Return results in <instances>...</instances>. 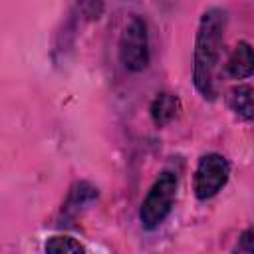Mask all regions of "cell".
<instances>
[{
    "label": "cell",
    "mask_w": 254,
    "mask_h": 254,
    "mask_svg": "<svg viewBox=\"0 0 254 254\" xmlns=\"http://www.w3.org/2000/svg\"><path fill=\"white\" fill-rule=\"evenodd\" d=\"M44 250L50 254H81L85 252L83 244L71 236H64V234H56L52 238H48V242L44 244Z\"/></svg>",
    "instance_id": "9"
},
{
    "label": "cell",
    "mask_w": 254,
    "mask_h": 254,
    "mask_svg": "<svg viewBox=\"0 0 254 254\" xmlns=\"http://www.w3.org/2000/svg\"><path fill=\"white\" fill-rule=\"evenodd\" d=\"M77 8L85 20H99L105 10V0H77Z\"/></svg>",
    "instance_id": "10"
},
{
    "label": "cell",
    "mask_w": 254,
    "mask_h": 254,
    "mask_svg": "<svg viewBox=\"0 0 254 254\" xmlns=\"http://www.w3.org/2000/svg\"><path fill=\"white\" fill-rule=\"evenodd\" d=\"M234 254H254V228H246L242 230V234L238 236L236 244L232 246Z\"/></svg>",
    "instance_id": "11"
},
{
    "label": "cell",
    "mask_w": 254,
    "mask_h": 254,
    "mask_svg": "<svg viewBox=\"0 0 254 254\" xmlns=\"http://www.w3.org/2000/svg\"><path fill=\"white\" fill-rule=\"evenodd\" d=\"M228 109L242 121H254V87L240 83L228 91Z\"/></svg>",
    "instance_id": "8"
},
{
    "label": "cell",
    "mask_w": 254,
    "mask_h": 254,
    "mask_svg": "<svg viewBox=\"0 0 254 254\" xmlns=\"http://www.w3.org/2000/svg\"><path fill=\"white\" fill-rule=\"evenodd\" d=\"M226 73L232 79H248L254 75V46L240 40L226 60Z\"/></svg>",
    "instance_id": "6"
},
{
    "label": "cell",
    "mask_w": 254,
    "mask_h": 254,
    "mask_svg": "<svg viewBox=\"0 0 254 254\" xmlns=\"http://www.w3.org/2000/svg\"><path fill=\"white\" fill-rule=\"evenodd\" d=\"M226 22H228L226 10L208 8L202 12L196 26L194 50H192V83L196 91L208 101H214L216 97L214 75L220 62Z\"/></svg>",
    "instance_id": "1"
},
{
    "label": "cell",
    "mask_w": 254,
    "mask_h": 254,
    "mask_svg": "<svg viewBox=\"0 0 254 254\" xmlns=\"http://www.w3.org/2000/svg\"><path fill=\"white\" fill-rule=\"evenodd\" d=\"M119 60L123 67L131 73H139L147 69L151 62V50H149V32L143 18L133 16L123 26L119 36Z\"/></svg>",
    "instance_id": "3"
},
{
    "label": "cell",
    "mask_w": 254,
    "mask_h": 254,
    "mask_svg": "<svg viewBox=\"0 0 254 254\" xmlns=\"http://www.w3.org/2000/svg\"><path fill=\"white\" fill-rule=\"evenodd\" d=\"M230 179V163L220 153H206L198 159L194 177H192V190L198 200H208L216 196Z\"/></svg>",
    "instance_id": "4"
},
{
    "label": "cell",
    "mask_w": 254,
    "mask_h": 254,
    "mask_svg": "<svg viewBox=\"0 0 254 254\" xmlns=\"http://www.w3.org/2000/svg\"><path fill=\"white\" fill-rule=\"evenodd\" d=\"M179 109H181V99L175 93L161 91L151 101L149 113H151V119H153L155 127H167L179 115Z\"/></svg>",
    "instance_id": "7"
},
{
    "label": "cell",
    "mask_w": 254,
    "mask_h": 254,
    "mask_svg": "<svg viewBox=\"0 0 254 254\" xmlns=\"http://www.w3.org/2000/svg\"><path fill=\"white\" fill-rule=\"evenodd\" d=\"M97 189L87 183V181H77L71 185L64 204H62V212H60V224L64 226H71L85 208H89L95 200H97Z\"/></svg>",
    "instance_id": "5"
},
{
    "label": "cell",
    "mask_w": 254,
    "mask_h": 254,
    "mask_svg": "<svg viewBox=\"0 0 254 254\" xmlns=\"http://www.w3.org/2000/svg\"><path fill=\"white\" fill-rule=\"evenodd\" d=\"M177 189H179V177L173 171H163L155 179L139 208V222L145 230H155L167 220V216L175 206Z\"/></svg>",
    "instance_id": "2"
}]
</instances>
